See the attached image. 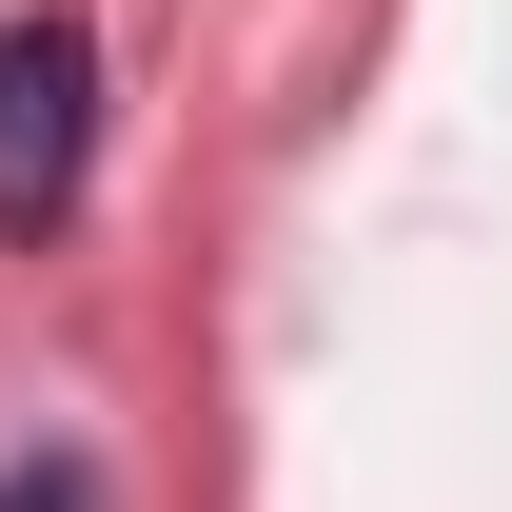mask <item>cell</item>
Listing matches in <instances>:
<instances>
[{
	"label": "cell",
	"instance_id": "cell-2",
	"mask_svg": "<svg viewBox=\"0 0 512 512\" xmlns=\"http://www.w3.org/2000/svg\"><path fill=\"white\" fill-rule=\"evenodd\" d=\"M0 512H99V473H79V453H20V473H0Z\"/></svg>",
	"mask_w": 512,
	"mask_h": 512
},
{
	"label": "cell",
	"instance_id": "cell-1",
	"mask_svg": "<svg viewBox=\"0 0 512 512\" xmlns=\"http://www.w3.org/2000/svg\"><path fill=\"white\" fill-rule=\"evenodd\" d=\"M79 178H99V40L40 0V20H0V237H60Z\"/></svg>",
	"mask_w": 512,
	"mask_h": 512
}]
</instances>
